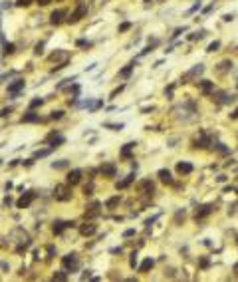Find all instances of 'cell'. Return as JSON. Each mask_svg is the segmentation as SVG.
<instances>
[{
    "label": "cell",
    "instance_id": "obj_1",
    "mask_svg": "<svg viewBox=\"0 0 238 282\" xmlns=\"http://www.w3.org/2000/svg\"><path fill=\"white\" fill-rule=\"evenodd\" d=\"M54 197H56L58 201H70L71 193H70V189H67L66 185H58L56 191H54Z\"/></svg>",
    "mask_w": 238,
    "mask_h": 282
},
{
    "label": "cell",
    "instance_id": "obj_2",
    "mask_svg": "<svg viewBox=\"0 0 238 282\" xmlns=\"http://www.w3.org/2000/svg\"><path fill=\"white\" fill-rule=\"evenodd\" d=\"M87 14V6L86 4H80L76 8V12H74V14L70 16V18H67V22H71V24H76V22H80L81 18H83V16Z\"/></svg>",
    "mask_w": 238,
    "mask_h": 282
},
{
    "label": "cell",
    "instance_id": "obj_3",
    "mask_svg": "<svg viewBox=\"0 0 238 282\" xmlns=\"http://www.w3.org/2000/svg\"><path fill=\"white\" fill-rule=\"evenodd\" d=\"M62 266L66 268V270H71V268H77V254H66V256L62 258Z\"/></svg>",
    "mask_w": 238,
    "mask_h": 282
},
{
    "label": "cell",
    "instance_id": "obj_4",
    "mask_svg": "<svg viewBox=\"0 0 238 282\" xmlns=\"http://www.w3.org/2000/svg\"><path fill=\"white\" fill-rule=\"evenodd\" d=\"M34 197H36V193H34V191H28L24 197H20L18 201H16V207H18V209H26V207H30V203L34 201Z\"/></svg>",
    "mask_w": 238,
    "mask_h": 282
},
{
    "label": "cell",
    "instance_id": "obj_5",
    "mask_svg": "<svg viewBox=\"0 0 238 282\" xmlns=\"http://www.w3.org/2000/svg\"><path fill=\"white\" fill-rule=\"evenodd\" d=\"M202 72H205V66H200V64H199V66H195V68H193V70H190V72H186L185 76H183V81H190V80H193V78L200 76V74H202Z\"/></svg>",
    "mask_w": 238,
    "mask_h": 282
},
{
    "label": "cell",
    "instance_id": "obj_6",
    "mask_svg": "<svg viewBox=\"0 0 238 282\" xmlns=\"http://www.w3.org/2000/svg\"><path fill=\"white\" fill-rule=\"evenodd\" d=\"M95 230H97V225H93V223H86V225H81V227H80L81 236H91Z\"/></svg>",
    "mask_w": 238,
    "mask_h": 282
},
{
    "label": "cell",
    "instance_id": "obj_7",
    "mask_svg": "<svg viewBox=\"0 0 238 282\" xmlns=\"http://www.w3.org/2000/svg\"><path fill=\"white\" fill-rule=\"evenodd\" d=\"M64 16H66V10L64 8H58L52 12V16H50V22L52 24H60V22H64Z\"/></svg>",
    "mask_w": 238,
    "mask_h": 282
},
{
    "label": "cell",
    "instance_id": "obj_8",
    "mask_svg": "<svg viewBox=\"0 0 238 282\" xmlns=\"http://www.w3.org/2000/svg\"><path fill=\"white\" fill-rule=\"evenodd\" d=\"M81 179V169H74V171L67 173V185H76Z\"/></svg>",
    "mask_w": 238,
    "mask_h": 282
},
{
    "label": "cell",
    "instance_id": "obj_9",
    "mask_svg": "<svg viewBox=\"0 0 238 282\" xmlns=\"http://www.w3.org/2000/svg\"><path fill=\"white\" fill-rule=\"evenodd\" d=\"M177 173H179V175H189V173H193V165L186 163V161L179 163V165H177Z\"/></svg>",
    "mask_w": 238,
    "mask_h": 282
},
{
    "label": "cell",
    "instance_id": "obj_10",
    "mask_svg": "<svg viewBox=\"0 0 238 282\" xmlns=\"http://www.w3.org/2000/svg\"><path fill=\"white\" fill-rule=\"evenodd\" d=\"M22 87H24V80H16L14 84H10V86H8V93H10V96H16Z\"/></svg>",
    "mask_w": 238,
    "mask_h": 282
},
{
    "label": "cell",
    "instance_id": "obj_11",
    "mask_svg": "<svg viewBox=\"0 0 238 282\" xmlns=\"http://www.w3.org/2000/svg\"><path fill=\"white\" fill-rule=\"evenodd\" d=\"M212 209H214L212 205H202L200 209H196V219H205L206 215H210V213H212Z\"/></svg>",
    "mask_w": 238,
    "mask_h": 282
},
{
    "label": "cell",
    "instance_id": "obj_12",
    "mask_svg": "<svg viewBox=\"0 0 238 282\" xmlns=\"http://www.w3.org/2000/svg\"><path fill=\"white\" fill-rule=\"evenodd\" d=\"M101 173H103V177H115V173H117V167L115 165H103L101 167Z\"/></svg>",
    "mask_w": 238,
    "mask_h": 282
},
{
    "label": "cell",
    "instance_id": "obj_13",
    "mask_svg": "<svg viewBox=\"0 0 238 282\" xmlns=\"http://www.w3.org/2000/svg\"><path fill=\"white\" fill-rule=\"evenodd\" d=\"M199 87H200L202 93H210V91L214 90V84H212V81H208V80H202V81H199Z\"/></svg>",
    "mask_w": 238,
    "mask_h": 282
},
{
    "label": "cell",
    "instance_id": "obj_14",
    "mask_svg": "<svg viewBox=\"0 0 238 282\" xmlns=\"http://www.w3.org/2000/svg\"><path fill=\"white\" fill-rule=\"evenodd\" d=\"M38 113H34V111H28V113L22 115V123H34V121H38Z\"/></svg>",
    "mask_w": 238,
    "mask_h": 282
},
{
    "label": "cell",
    "instance_id": "obj_15",
    "mask_svg": "<svg viewBox=\"0 0 238 282\" xmlns=\"http://www.w3.org/2000/svg\"><path fill=\"white\" fill-rule=\"evenodd\" d=\"M67 227H74V223H64V220H58V223H54V233L60 234L64 229H67Z\"/></svg>",
    "mask_w": 238,
    "mask_h": 282
},
{
    "label": "cell",
    "instance_id": "obj_16",
    "mask_svg": "<svg viewBox=\"0 0 238 282\" xmlns=\"http://www.w3.org/2000/svg\"><path fill=\"white\" fill-rule=\"evenodd\" d=\"M153 258H145V260H143L141 262V266H139V272H147V270H151L153 268Z\"/></svg>",
    "mask_w": 238,
    "mask_h": 282
},
{
    "label": "cell",
    "instance_id": "obj_17",
    "mask_svg": "<svg viewBox=\"0 0 238 282\" xmlns=\"http://www.w3.org/2000/svg\"><path fill=\"white\" fill-rule=\"evenodd\" d=\"M159 179L163 183H173V177H171V173H169V169H161L159 171Z\"/></svg>",
    "mask_w": 238,
    "mask_h": 282
},
{
    "label": "cell",
    "instance_id": "obj_18",
    "mask_svg": "<svg viewBox=\"0 0 238 282\" xmlns=\"http://www.w3.org/2000/svg\"><path fill=\"white\" fill-rule=\"evenodd\" d=\"M133 181H135V175H127L123 181H119V183H117V189H125V187H129Z\"/></svg>",
    "mask_w": 238,
    "mask_h": 282
},
{
    "label": "cell",
    "instance_id": "obj_19",
    "mask_svg": "<svg viewBox=\"0 0 238 282\" xmlns=\"http://www.w3.org/2000/svg\"><path fill=\"white\" fill-rule=\"evenodd\" d=\"M135 145H137V143H125V147L121 149V157H129V155H131V151L135 149Z\"/></svg>",
    "mask_w": 238,
    "mask_h": 282
},
{
    "label": "cell",
    "instance_id": "obj_20",
    "mask_svg": "<svg viewBox=\"0 0 238 282\" xmlns=\"http://www.w3.org/2000/svg\"><path fill=\"white\" fill-rule=\"evenodd\" d=\"M133 66H135V64H127V66L119 72V78H129V76H131V72H133Z\"/></svg>",
    "mask_w": 238,
    "mask_h": 282
},
{
    "label": "cell",
    "instance_id": "obj_21",
    "mask_svg": "<svg viewBox=\"0 0 238 282\" xmlns=\"http://www.w3.org/2000/svg\"><path fill=\"white\" fill-rule=\"evenodd\" d=\"M117 205H119V197H111V199H107V203H105L107 209H115Z\"/></svg>",
    "mask_w": 238,
    "mask_h": 282
},
{
    "label": "cell",
    "instance_id": "obj_22",
    "mask_svg": "<svg viewBox=\"0 0 238 282\" xmlns=\"http://www.w3.org/2000/svg\"><path fill=\"white\" fill-rule=\"evenodd\" d=\"M58 58H64V60H67V54H66V52H54L52 56H50V60H52V62H56Z\"/></svg>",
    "mask_w": 238,
    "mask_h": 282
},
{
    "label": "cell",
    "instance_id": "obj_23",
    "mask_svg": "<svg viewBox=\"0 0 238 282\" xmlns=\"http://www.w3.org/2000/svg\"><path fill=\"white\" fill-rule=\"evenodd\" d=\"M218 48H220V42H218V40H216V42H212V44H210V46H208V48H206V52H216V50H218Z\"/></svg>",
    "mask_w": 238,
    "mask_h": 282
},
{
    "label": "cell",
    "instance_id": "obj_24",
    "mask_svg": "<svg viewBox=\"0 0 238 282\" xmlns=\"http://www.w3.org/2000/svg\"><path fill=\"white\" fill-rule=\"evenodd\" d=\"M42 103H44V100H40V97H36V100H32V101H30V107H32V109H34V107H38V105H42Z\"/></svg>",
    "mask_w": 238,
    "mask_h": 282
},
{
    "label": "cell",
    "instance_id": "obj_25",
    "mask_svg": "<svg viewBox=\"0 0 238 282\" xmlns=\"http://www.w3.org/2000/svg\"><path fill=\"white\" fill-rule=\"evenodd\" d=\"M34 0H16V6H30Z\"/></svg>",
    "mask_w": 238,
    "mask_h": 282
},
{
    "label": "cell",
    "instance_id": "obj_26",
    "mask_svg": "<svg viewBox=\"0 0 238 282\" xmlns=\"http://www.w3.org/2000/svg\"><path fill=\"white\" fill-rule=\"evenodd\" d=\"M12 52H14V44H6L4 54H12Z\"/></svg>",
    "mask_w": 238,
    "mask_h": 282
},
{
    "label": "cell",
    "instance_id": "obj_27",
    "mask_svg": "<svg viewBox=\"0 0 238 282\" xmlns=\"http://www.w3.org/2000/svg\"><path fill=\"white\" fill-rule=\"evenodd\" d=\"M66 165H67L66 161H60V163H54L52 167H54V169H64V167H66Z\"/></svg>",
    "mask_w": 238,
    "mask_h": 282
},
{
    "label": "cell",
    "instance_id": "obj_28",
    "mask_svg": "<svg viewBox=\"0 0 238 282\" xmlns=\"http://www.w3.org/2000/svg\"><path fill=\"white\" fill-rule=\"evenodd\" d=\"M54 280H66V274H64V272H58V274H54Z\"/></svg>",
    "mask_w": 238,
    "mask_h": 282
},
{
    "label": "cell",
    "instance_id": "obj_29",
    "mask_svg": "<svg viewBox=\"0 0 238 282\" xmlns=\"http://www.w3.org/2000/svg\"><path fill=\"white\" fill-rule=\"evenodd\" d=\"M129 28H131V24H129V22H125V24L119 26V32H125V30H129Z\"/></svg>",
    "mask_w": 238,
    "mask_h": 282
},
{
    "label": "cell",
    "instance_id": "obj_30",
    "mask_svg": "<svg viewBox=\"0 0 238 282\" xmlns=\"http://www.w3.org/2000/svg\"><path fill=\"white\" fill-rule=\"evenodd\" d=\"M62 115H64V111H54V113H52V119H60Z\"/></svg>",
    "mask_w": 238,
    "mask_h": 282
},
{
    "label": "cell",
    "instance_id": "obj_31",
    "mask_svg": "<svg viewBox=\"0 0 238 282\" xmlns=\"http://www.w3.org/2000/svg\"><path fill=\"white\" fill-rule=\"evenodd\" d=\"M133 234H135V230H133V229H127V230L123 233V236H133Z\"/></svg>",
    "mask_w": 238,
    "mask_h": 282
},
{
    "label": "cell",
    "instance_id": "obj_32",
    "mask_svg": "<svg viewBox=\"0 0 238 282\" xmlns=\"http://www.w3.org/2000/svg\"><path fill=\"white\" fill-rule=\"evenodd\" d=\"M123 87H125V86H119V87H117V90H113V93H111V97H115V96H119V91H121V90H123Z\"/></svg>",
    "mask_w": 238,
    "mask_h": 282
},
{
    "label": "cell",
    "instance_id": "obj_33",
    "mask_svg": "<svg viewBox=\"0 0 238 282\" xmlns=\"http://www.w3.org/2000/svg\"><path fill=\"white\" fill-rule=\"evenodd\" d=\"M10 111H12V109H10V107H8V109H2V111H0V117H6V115H8Z\"/></svg>",
    "mask_w": 238,
    "mask_h": 282
},
{
    "label": "cell",
    "instance_id": "obj_34",
    "mask_svg": "<svg viewBox=\"0 0 238 282\" xmlns=\"http://www.w3.org/2000/svg\"><path fill=\"white\" fill-rule=\"evenodd\" d=\"M36 2H38L40 6H46V4H50V2H52V0H36Z\"/></svg>",
    "mask_w": 238,
    "mask_h": 282
},
{
    "label": "cell",
    "instance_id": "obj_35",
    "mask_svg": "<svg viewBox=\"0 0 238 282\" xmlns=\"http://www.w3.org/2000/svg\"><path fill=\"white\" fill-rule=\"evenodd\" d=\"M42 48H44V44H38V46H36V50H34V52H36V54H42Z\"/></svg>",
    "mask_w": 238,
    "mask_h": 282
},
{
    "label": "cell",
    "instance_id": "obj_36",
    "mask_svg": "<svg viewBox=\"0 0 238 282\" xmlns=\"http://www.w3.org/2000/svg\"><path fill=\"white\" fill-rule=\"evenodd\" d=\"M230 117H232V119H238V107L232 111V113H230Z\"/></svg>",
    "mask_w": 238,
    "mask_h": 282
},
{
    "label": "cell",
    "instance_id": "obj_37",
    "mask_svg": "<svg viewBox=\"0 0 238 282\" xmlns=\"http://www.w3.org/2000/svg\"><path fill=\"white\" fill-rule=\"evenodd\" d=\"M234 272H236V274H238V264H234Z\"/></svg>",
    "mask_w": 238,
    "mask_h": 282
},
{
    "label": "cell",
    "instance_id": "obj_38",
    "mask_svg": "<svg viewBox=\"0 0 238 282\" xmlns=\"http://www.w3.org/2000/svg\"><path fill=\"white\" fill-rule=\"evenodd\" d=\"M0 165H2V159H0Z\"/></svg>",
    "mask_w": 238,
    "mask_h": 282
},
{
    "label": "cell",
    "instance_id": "obj_39",
    "mask_svg": "<svg viewBox=\"0 0 238 282\" xmlns=\"http://www.w3.org/2000/svg\"><path fill=\"white\" fill-rule=\"evenodd\" d=\"M145 2H149V0H145Z\"/></svg>",
    "mask_w": 238,
    "mask_h": 282
},
{
    "label": "cell",
    "instance_id": "obj_40",
    "mask_svg": "<svg viewBox=\"0 0 238 282\" xmlns=\"http://www.w3.org/2000/svg\"><path fill=\"white\" fill-rule=\"evenodd\" d=\"M236 240H238V239H236Z\"/></svg>",
    "mask_w": 238,
    "mask_h": 282
}]
</instances>
